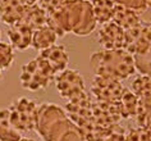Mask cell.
<instances>
[{
	"instance_id": "obj_1",
	"label": "cell",
	"mask_w": 151,
	"mask_h": 141,
	"mask_svg": "<svg viewBox=\"0 0 151 141\" xmlns=\"http://www.w3.org/2000/svg\"><path fill=\"white\" fill-rule=\"evenodd\" d=\"M47 25L58 36L67 32L85 36L93 31L96 20L90 3L85 0H65L56 10L47 14Z\"/></svg>"
},
{
	"instance_id": "obj_2",
	"label": "cell",
	"mask_w": 151,
	"mask_h": 141,
	"mask_svg": "<svg viewBox=\"0 0 151 141\" xmlns=\"http://www.w3.org/2000/svg\"><path fill=\"white\" fill-rule=\"evenodd\" d=\"M35 129L45 141H83L80 128L60 106L54 104L39 106Z\"/></svg>"
},
{
	"instance_id": "obj_3",
	"label": "cell",
	"mask_w": 151,
	"mask_h": 141,
	"mask_svg": "<svg viewBox=\"0 0 151 141\" xmlns=\"http://www.w3.org/2000/svg\"><path fill=\"white\" fill-rule=\"evenodd\" d=\"M91 67L96 76L110 80H124L134 73L133 56L123 49L103 50L91 56Z\"/></svg>"
},
{
	"instance_id": "obj_4",
	"label": "cell",
	"mask_w": 151,
	"mask_h": 141,
	"mask_svg": "<svg viewBox=\"0 0 151 141\" xmlns=\"http://www.w3.org/2000/svg\"><path fill=\"white\" fill-rule=\"evenodd\" d=\"M55 72L41 56L23 64L21 72V83L29 91L44 90L55 78Z\"/></svg>"
},
{
	"instance_id": "obj_5",
	"label": "cell",
	"mask_w": 151,
	"mask_h": 141,
	"mask_svg": "<svg viewBox=\"0 0 151 141\" xmlns=\"http://www.w3.org/2000/svg\"><path fill=\"white\" fill-rule=\"evenodd\" d=\"M10 123L19 132H31L36 128L39 105L36 100L22 96L16 99L9 106Z\"/></svg>"
},
{
	"instance_id": "obj_6",
	"label": "cell",
	"mask_w": 151,
	"mask_h": 141,
	"mask_svg": "<svg viewBox=\"0 0 151 141\" xmlns=\"http://www.w3.org/2000/svg\"><path fill=\"white\" fill-rule=\"evenodd\" d=\"M55 83L60 96L68 100L85 94V82L82 76L74 69H64L55 76Z\"/></svg>"
},
{
	"instance_id": "obj_7",
	"label": "cell",
	"mask_w": 151,
	"mask_h": 141,
	"mask_svg": "<svg viewBox=\"0 0 151 141\" xmlns=\"http://www.w3.org/2000/svg\"><path fill=\"white\" fill-rule=\"evenodd\" d=\"M92 94L96 96L97 101L104 103H118L123 93V87L119 81L110 78H104L96 76L91 86Z\"/></svg>"
},
{
	"instance_id": "obj_8",
	"label": "cell",
	"mask_w": 151,
	"mask_h": 141,
	"mask_svg": "<svg viewBox=\"0 0 151 141\" xmlns=\"http://www.w3.org/2000/svg\"><path fill=\"white\" fill-rule=\"evenodd\" d=\"M99 41L105 50H116L124 45V30L116 23H106L100 30Z\"/></svg>"
},
{
	"instance_id": "obj_9",
	"label": "cell",
	"mask_w": 151,
	"mask_h": 141,
	"mask_svg": "<svg viewBox=\"0 0 151 141\" xmlns=\"http://www.w3.org/2000/svg\"><path fill=\"white\" fill-rule=\"evenodd\" d=\"M6 35L13 48H16L17 50H26L28 46H31L33 30L24 25L23 22H18L16 25L9 26Z\"/></svg>"
},
{
	"instance_id": "obj_10",
	"label": "cell",
	"mask_w": 151,
	"mask_h": 141,
	"mask_svg": "<svg viewBox=\"0 0 151 141\" xmlns=\"http://www.w3.org/2000/svg\"><path fill=\"white\" fill-rule=\"evenodd\" d=\"M39 56L46 60L55 73H59V72L65 69L68 62H69V56H68L64 45H52V46L40 51Z\"/></svg>"
},
{
	"instance_id": "obj_11",
	"label": "cell",
	"mask_w": 151,
	"mask_h": 141,
	"mask_svg": "<svg viewBox=\"0 0 151 141\" xmlns=\"http://www.w3.org/2000/svg\"><path fill=\"white\" fill-rule=\"evenodd\" d=\"M26 7L21 0H1L0 1V20L5 25H16L21 22Z\"/></svg>"
},
{
	"instance_id": "obj_12",
	"label": "cell",
	"mask_w": 151,
	"mask_h": 141,
	"mask_svg": "<svg viewBox=\"0 0 151 141\" xmlns=\"http://www.w3.org/2000/svg\"><path fill=\"white\" fill-rule=\"evenodd\" d=\"M56 39H58L56 32L49 25H45V26H42V27H40L39 30L33 31L31 46L33 49H36V50L42 51V50H45V49L55 45Z\"/></svg>"
},
{
	"instance_id": "obj_13",
	"label": "cell",
	"mask_w": 151,
	"mask_h": 141,
	"mask_svg": "<svg viewBox=\"0 0 151 141\" xmlns=\"http://www.w3.org/2000/svg\"><path fill=\"white\" fill-rule=\"evenodd\" d=\"M21 22H23L24 25L31 27L33 31H36V30H39L40 27L47 25V13L45 12L39 4L27 7Z\"/></svg>"
},
{
	"instance_id": "obj_14",
	"label": "cell",
	"mask_w": 151,
	"mask_h": 141,
	"mask_svg": "<svg viewBox=\"0 0 151 141\" xmlns=\"http://www.w3.org/2000/svg\"><path fill=\"white\" fill-rule=\"evenodd\" d=\"M138 101L139 99L133 93H131L127 89H123L122 96H120L118 101V108L122 118H129L136 116L137 108H138Z\"/></svg>"
},
{
	"instance_id": "obj_15",
	"label": "cell",
	"mask_w": 151,
	"mask_h": 141,
	"mask_svg": "<svg viewBox=\"0 0 151 141\" xmlns=\"http://www.w3.org/2000/svg\"><path fill=\"white\" fill-rule=\"evenodd\" d=\"M21 132L12 126L9 119V109L0 110V141H19Z\"/></svg>"
},
{
	"instance_id": "obj_16",
	"label": "cell",
	"mask_w": 151,
	"mask_h": 141,
	"mask_svg": "<svg viewBox=\"0 0 151 141\" xmlns=\"http://www.w3.org/2000/svg\"><path fill=\"white\" fill-rule=\"evenodd\" d=\"M93 14L97 22H109L114 16L115 12V3L114 0H93Z\"/></svg>"
},
{
	"instance_id": "obj_17",
	"label": "cell",
	"mask_w": 151,
	"mask_h": 141,
	"mask_svg": "<svg viewBox=\"0 0 151 141\" xmlns=\"http://www.w3.org/2000/svg\"><path fill=\"white\" fill-rule=\"evenodd\" d=\"M132 89L139 100H151V77L149 76L137 77L132 83Z\"/></svg>"
},
{
	"instance_id": "obj_18",
	"label": "cell",
	"mask_w": 151,
	"mask_h": 141,
	"mask_svg": "<svg viewBox=\"0 0 151 141\" xmlns=\"http://www.w3.org/2000/svg\"><path fill=\"white\" fill-rule=\"evenodd\" d=\"M136 116L139 127L151 132V100H139Z\"/></svg>"
},
{
	"instance_id": "obj_19",
	"label": "cell",
	"mask_w": 151,
	"mask_h": 141,
	"mask_svg": "<svg viewBox=\"0 0 151 141\" xmlns=\"http://www.w3.org/2000/svg\"><path fill=\"white\" fill-rule=\"evenodd\" d=\"M134 68L139 69L143 76L151 77V49L142 54H134L133 56Z\"/></svg>"
},
{
	"instance_id": "obj_20",
	"label": "cell",
	"mask_w": 151,
	"mask_h": 141,
	"mask_svg": "<svg viewBox=\"0 0 151 141\" xmlns=\"http://www.w3.org/2000/svg\"><path fill=\"white\" fill-rule=\"evenodd\" d=\"M14 62L13 46L5 43H0V69H8Z\"/></svg>"
},
{
	"instance_id": "obj_21",
	"label": "cell",
	"mask_w": 151,
	"mask_h": 141,
	"mask_svg": "<svg viewBox=\"0 0 151 141\" xmlns=\"http://www.w3.org/2000/svg\"><path fill=\"white\" fill-rule=\"evenodd\" d=\"M124 141H151V132L142 127L132 128L129 133L126 135Z\"/></svg>"
},
{
	"instance_id": "obj_22",
	"label": "cell",
	"mask_w": 151,
	"mask_h": 141,
	"mask_svg": "<svg viewBox=\"0 0 151 141\" xmlns=\"http://www.w3.org/2000/svg\"><path fill=\"white\" fill-rule=\"evenodd\" d=\"M64 1H65V0H40L37 4H39L47 14H50V13L54 12V10L58 9Z\"/></svg>"
},
{
	"instance_id": "obj_23",
	"label": "cell",
	"mask_w": 151,
	"mask_h": 141,
	"mask_svg": "<svg viewBox=\"0 0 151 141\" xmlns=\"http://www.w3.org/2000/svg\"><path fill=\"white\" fill-rule=\"evenodd\" d=\"M22 3L26 5V7H32V5H36L40 0H21Z\"/></svg>"
},
{
	"instance_id": "obj_24",
	"label": "cell",
	"mask_w": 151,
	"mask_h": 141,
	"mask_svg": "<svg viewBox=\"0 0 151 141\" xmlns=\"http://www.w3.org/2000/svg\"><path fill=\"white\" fill-rule=\"evenodd\" d=\"M19 141H33V140H31V139H23V137H22Z\"/></svg>"
},
{
	"instance_id": "obj_25",
	"label": "cell",
	"mask_w": 151,
	"mask_h": 141,
	"mask_svg": "<svg viewBox=\"0 0 151 141\" xmlns=\"http://www.w3.org/2000/svg\"><path fill=\"white\" fill-rule=\"evenodd\" d=\"M3 78V73H1V69H0V80Z\"/></svg>"
},
{
	"instance_id": "obj_26",
	"label": "cell",
	"mask_w": 151,
	"mask_h": 141,
	"mask_svg": "<svg viewBox=\"0 0 151 141\" xmlns=\"http://www.w3.org/2000/svg\"><path fill=\"white\" fill-rule=\"evenodd\" d=\"M0 36H1V32H0Z\"/></svg>"
},
{
	"instance_id": "obj_27",
	"label": "cell",
	"mask_w": 151,
	"mask_h": 141,
	"mask_svg": "<svg viewBox=\"0 0 151 141\" xmlns=\"http://www.w3.org/2000/svg\"><path fill=\"white\" fill-rule=\"evenodd\" d=\"M0 1H1V0H0Z\"/></svg>"
}]
</instances>
